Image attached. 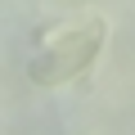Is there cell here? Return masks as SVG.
<instances>
[{"mask_svg": "<svg viewBox=\"0 0 135 135\" xmlns=\"http://www.w3.org/2000/svg\"><path fill=\"white\" fill-rule=\"evenodd\" d=\"M63 5H86V0H63Z\"/></svg>", "mask_w": 135, "mask_h": 135, "instance_id": "7a4b0ae2", "label": "cell"}, {"mask_svg": "<svg viewBox=\"0 0 135 135\" xmlns=\"http://www.w3.org/2000/svg\"><path fill=\"white\" fill-rule=\"evenodd\" d=\"M108 23L99 14H72L36 32V54L27 59V77L36 86H68L99 59Z\"/></svg>", "mask_w": 135, "mask_h": 135, "instance_id": "6da1fadb", "label": "cell"}]
</instances>
